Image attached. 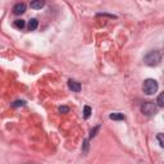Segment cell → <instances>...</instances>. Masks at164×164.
I'll return each instance as SVG.
<instances>
[{"mask_svg":"<svg viewBox=\"0 0 164 164\" xmlns=\"http://www.w3.org/2000/svg\"><path fill=\"white\" fill-rule=\"evenodd\" d=\"M26 8H27V6H26L25 3H17L14 5V8H13V13H14L15 15H21L26 12Z\"/></svg>","mask_w":164,"mask_h":164,"instance_id":"obj_4","label":"cell"},{"mask_svg":"<svg viewBox=\"0 0 164 164\" xmlns=\"http://www.w3.org/2000/svg\"><path fill=\"white\" fill-rule=\"evenodd\" d=\"M26 26V22L23 21V19H15L14 21V27L18 28V30H22L23 27Z\"/></svg>","mask_w":164,"mask_h":164,"instance_id":"obj_9","label":"cell"},{"mask_svg":"<svg viewBox=\"0 0 164 164\" xmlns=\"http://www.w3.org/2000/svg\"><path fill=\"white\" fill-rule=\"evenodd\" d=\"M100 130V126H96L94 130H91V133H90V137H94V136H96V132H98Z\"/></svg>","mask_w":164,"mask_h":164,"instance_id":"obj_14","label":"cell"},{"mask_svg":"<svg viewBox=\"0 0 164 164\" xmlns=\"http://www.w3.org/2000/svg\"><path fill=\"white\" fill-rule=\"evenodd\" d=\"M158 106H160V108H162V106H164V94H160V95L158 96Z\"/></svg>","mask_w":164,"mask_h":164,"instance_id":"obj_11","label":"cell"},{"mask_svg":"<svg viewBox=\"0 0 164 164\" xmlns=\"http://www.w3.org/2000/svg\"><path fill=\"white\" fill-rule=\"evenodd\" d=\"M68 87L71 89L72 91H75V92H80L81 91V83L75 81V80H69L68 81Z\"/></svg>","mask_w":164,"mask_h":164,"instance_id":"obj_5","label":"cell"},{"mask_svg":"<svg viewBox=\"0 0 164 164\" xmlns=\"http://www.w3.org/2000/svg\"><path fill=\"white\" fill-rule=\"evenodd\" d=\"M155 110H156V105L153 101H145L141 105V112L145 115H153L155 113Z\"/></svg>","mask_w":164,"mask_h":164,"instance_id":"obj_3","label":"cell"},{"mask_svg":"<svg viewBox=\"0 0 164 164\" xmlns=\"http://www.w3.org/2000/svg\"><path fill=\"white\" fill-rule=\"evenodd\" d=\"M68 112H69V108L65 106V105H63V106L59 108V113H62V114H65V113H68Z\"/></svg>","mask_w":164,"mask_h":164,"instance_id":"obj_13","label":"cell"},{"mask_svg":"<svg viewBox=\"0 0 164 164\" xmlns=\"http://www.w3.org/2000/svg\"><path fill=\"white\" fill-rule=\"evenodd\" d=\"M30 5H31V8H32V9H41L42 6L45 5V3H44V1H41V0H35V1H32Z\"/></svg>","mask_w":164,"mask_h":164,"instance_id":"obj_6","label":"cell"},{"mask_svg":"<svg viewBox=\"0 0 164 164\" xmlns=\"http://www.w3.org/2000/svg\"><path fill=\"white\" fill-rule=\"evenodd\" d=\"M156 137H158L159 145H160V146H162V148H163V146H164V140H163V135H162V133H159V135L156 136Z\"/></svg>","mask_w":164,"mask_h":164,"instance_id":"obj_15","label":"cell"},{"mask_svg":"<svg viewBox=\"0 0 164 164\" xmlns=\"http://www.w3.org/2000/svg\"><path fill=\"white\" fill-rule=\"evenodd\" d=\"M26 104V103L25 101H23V100H15V101L14 103H13V106H14V108H17V106H23V105H25Z\"/></svg>","mask_w":164,"mask_h":164,"instance_id":"obj_12","label":"cell"},{"mask_svg":"<svg viewBox=\"0 0 164 164\" xmlns=\"http://www.w3.org/2000/svg\"><path fill=\"white\" fill-rule=\"evenodd\" d=\"M142 90L146 95H154L156 91H158V82L153 78H148L144 81L142 85Z\"/></svg>","mask_w":164,"mask_h":164,"instance_id":"obj_2","label":"cell"},{"mask_svg":"<svg viewBox=\"0 0 164 164\" xmlns=\"http://www.w3.org/2000/svg\"><path fill=\"white\" fill-rule=\"evenodd\" d=\"M145 63L150 67H154V65H158L160 62H162V53L160 50H153V51H149L148 54L145 55Z\"/></svg>","mask_w":164,"mask_h":164,"instance_id":"obj_1","label":"cell"},{"mask_svg":"<svg viewBox=\"0 0 164 164\" xmlns=\"http://www.w3.org/2000/svg\"><path fill=\"white\" fill-rule=\"evenodd\" d=\"M90 115H91V108L89 105H86L83 108V117H85V119H87V118H90Z\"/></svg>","mask_w":164,"mask_h":164,"instance_id":"obj_10","label":"cell"},{"mask_svg":"<svg viewBox=\"0 0 164 164\" xmlns=\"http://www.w3.org/2000/svg\"><path fill=\"white\" fill-rule=\"evenodd\" d=\"M109 118L113 120H123L125 119V115H123L122 113H112V114L109 115Z\"/></svg>","mask_w":164,"mask_h":164,"instance_id":"obj_8","label":"cell"},{"mask_svg":"<svg viewBox=\"0 0 164 164\" xmlns=\"http://www.w3.org/2000/svg\"><path fill=\"white\" fill-rule=\"evenodd\" d=\"M37 26H39V21L36 18H32L31 21L28 22V30H30V31H33V30H36V28H37Z\"/></svg>","mask_w":164,"mask_h":164,"instance_id":"obj_7","label":"cell"}]
</instances>
